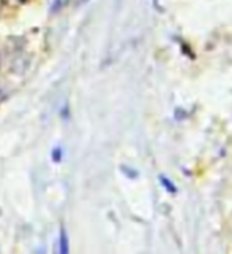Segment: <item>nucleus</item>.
<instances>
[{
  "label": "nucleus",
  "instance_id": "f257e3e1",
  "mask_svg": "<svg viewBox=\"0 0 232 254\" xmlns=\"http://www.w3.org/2000/svg\"><path fill=\"white\" fill-rule=\"evenodd\" d=\"M69 240H67V234H66V230H64V227L61 229V253H69Z\"/></svg>",
  "mask_w": 232,
  "mask_h": 254
},
{
  "label": "nucleus",
  "instance_id": "f03ea898",
  "mask_svg": "<svg viewBox=\"0 0 232 254\" xmlns=\"http://www.w3.org/2000/svg\"><path fill=\"white\" fill-rule=\"evenodd\" d=\"M66 3H67V0H54V3L51 5V13H54V11H59L61 8H64L66 6Z\"/></svg>",
  "mask_w": 232,
  "mask_h": 254
}]
</instances>
